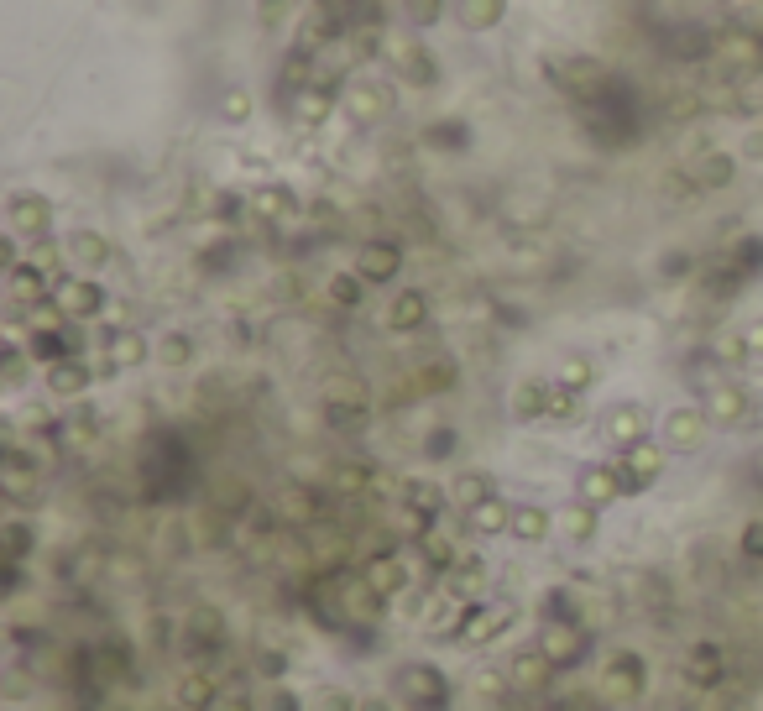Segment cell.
<instances>
[{
	"instance_id": "cell-6",
	"label": "cell",
	"mask_w": 763,
	"mask_h": 711,
	"mask_svg": "<svg viewBox=\"0 0 763 711\" xmlns=\"http://www.w3.org/2000/svg\"><path fill=\"white\" fill-rule=\"evenodd\" d=\"M6 215H11V236L42 241V236H48V225H53V204L42 199V194H11Z\"/></svg>"
},
{
	"instance_id": "cell-43",
	"label": "cell",
	"mask_w": 763,
	"mask_h": 711,
	"mask_svg": "<svg viewBox=\"0 0 763 711\" xmlns=\"http://www.w3.org/2000/svg\"><path fill=\"white\" fill-rule=\"evenodd\" d=\"M251 6H257V11H262V21L272 27V21H283V16L293 11V0H251Z\"/></svg>"
},
{
	"instance_id": "cell-3",
	"label": "cell",
	"mask_w": 763,
	"mask_h": 711,
	"mask_svg": "<svg viewBox=\"0 0 763 711\" xmlns=\"http://www.w3.org/2000/svg\"><path fill=\"white\" fill-rule=\"evenodd\" d=\"M340 105L351 110L361 126H372V121H387L392 110H398V89H392L387 79H377V74H356V79H345Z\"/></svg>"
},
{
	"instance_id": "cell-8",
	"label": "cell",
	"mask_w": 763,
	"mask_h": 711,
	"mask_svg": "<svg viewBox=\"0 0 763 711\" xmlns=\"http://www.w3.org/2000/svg\"><path fill=\"white\" fill-rule=\"evenodd\" d=\"M706 408H669V419H664V445L669 450H696L706 440Z\"/></svg>"
},
{
	"instance_id": "cell-32",
	"label": "cell",
	"mask_w": 763,
	"mask_h": 711,
	"mask_svg": "<svg viewBox=\"0 0 763 711\" xmlns=\"http://www.w3.org/2000/svg\"><path fill=\"white\" fill-rule=\"evenodd\" d=\"M361 272H340V278H330V298H335V304L340 309H356L361 304Z\"/></svg>"
},
{
	"instance_id": "cell-17",
	"label": "cell",
	"mask_w": 763,
	"mask_h": 711,
	"mask_svg": "<svg viewBox=\"0 0 763 711\" xmlns=\"http://www.w3.org/2000/svg\"><path fill=\"white\" fill-rule=\"evenodd\" d=\"M732 173H737V163L727 152H706V157L690 163V189H727Z\"/></svg>"
},
{
	"instance_id": "cell-45",
	"label": "cell",
	"mask_w": 763,
	"mask_h": 711,
	"mask_svg": "<svg viewBox=\"0 0 763 711\" xmlns=\"http://www.w3.org/2000/svg\"><path fill=\"white\" fill-rule=\"evenodd\" d=\"M743 335H748V351H753V356H763V319H758V325H748Z\"/></svg>"
},
{
	"instance_id": "cell-16",
	"label": "cell",
	"mask_w": 763,
	"mask_h": 711,
	"mask_svg": "<svg viewBox=\"0 0 763 711\" xmlns=\"http://www.w3.org/2000/svg\"><path fill=\"white\" fill-rule=\"evenodd\" d=\"M544 659L549 664H575V659H581V649H586V633L581 628H570V623H554L549 633H544Z\"/></svg>"
},
{
	"instance_id": "cell-23",
	"label": "cell",
	"mask_w": 763,
	"mask_h": 711,
	"mask_svg": "<svg viewBox=\"0 0 763 711\" xmlns=\"http://www.w3.org/2000/svg\"><path fill=\"white\" fill-rule=\"evenodd\" d=\"M298 210V199L288 189H277V183H267V189L251 194V215H262V220H288Z\"/></svg>"
},
{
	"instance_id": "cell-25",
	"label": "cell",
	"mask_w": 763,
	"mask_h": 711,
	"mask_svg": "<svg viewBox=\"0 0 763 711\" xmlns=\"http://www.w3.org/2000/svg\"><path fill=\"white\" fill-rule=\"evenodd\" d=\"M466 518H471V529H476V534H502L507 523H513V508H507L502 497H487V502H481V508H471Z\"/></svg>"
},
{
	"instance_id": "cell-21",
	"label": "cell",
	"mask_w": 763,
	"mask_h": 711,
	"mask_svg": "<svg viewBox=\"0 0 763 711\" xmlns=\"http://www.w3.org/2000/svg\"><path fill=\"white\" fill-rule=\"evenodd\" d=\"M487 497H497V492H492V476H487V471H460V476H455V487H450V502H455L460 513L481 508V502H487Z\"/></svg>"
},
{
	"instance_id": "cell-7",
	"label": "cell",
	"mask_w": 763,
	"mask_h": 711,
	"mask_svg": "<svg viewBox=\"0 0 763 711\" xmlns=\"http://www.w3.org/2000/svg\"><path fill=\"white\" fill-rule=\"evenodd\" d=\"M612 466H617V476H622V487L638 492V487H649V481H659V471H664V450L643 440V445H633V450H622Z\"/></svg>"
},
{
	"instance_id": "cell-38",
	"label": "cell",
	"mask_w": 763,
	"mask_h": 711,
	"mask_svg": "<svg viewBox=\"0 0 763 711\" xmlns=\"http://www.w3.org/2000/svg\"><path fill=\"white\" fill-rule=\"evenodd\" d=\"M183 706H189V711H199V706H215V685L210 680H183Z\"/></svg>"
},
{
	"instance_id": "cell-39",
	"label": "cell",
	"mask_w": 763,
	"mask_h": 711,
	"mask_svg": "<svg viewBox=\"0 0 763 711\" xmlns=\"http://www.w3.org/2000/svg\"><path fill=\"white\" fill-rule=\"evenodd\" d=\"M335 487L340 492H366L372 487V471L366 466H335Z\"/></svg>"
},
{
	"instance_id": "cell-15",
	"label": "cell",
	"mask_w": 763,
	"mask_h": 711,
	"mask_svg": "<svg viewBox=\"0 0 763 711\" xmlns=\"http://www.w3.org/2000/svg\"><path fill=\"white\" fill-rule=\"evenodd\" d=\"M387 58L398 63V74H403V79H413V84H434V63H429L424 48H413V42L392 37V42H387Z\"/></svg>"
},
{
	"instance_id": "cell-34",
	"label": "cell",
	"mask_w": 763,
	"mask_h": 711,
	"mask_svg": "<svg viewBox=\"0 0 763 711\" xmlns=\"http://www.w3.org/2000/svg\"><path fill=\"white\" fill-rule=\"evenodd\" d=\"M251 116V89H225L220 95V121H246Z\"/></svg>"
},
{
	"instance_id": "cell-44",
	"label": "cell",
	"mask_w": 763,
	"mask_h": 711,
	"mask_svg": "<svg viewBox=\"0 0 763 711\" xmlns=\"http://www.w3.org/2000/svg\"><path fill=\"white\" fill-rule=\"evenodd\" d=\"M21 372H27V361H21V346H11V351H6V387H16Z\"/></svg>"
},
{
	"instance_id": "cell-10",
	"label": "cell",
	"mask_w": 763,
	"mask_h": 711,
	"mask_svg": "<svg viewBox=\"0 0 763 711\" xmlns=\"http://www.w3.org/2000/svg\"><path fill=\"white\" fill-rule=\"evenodd\" d=\"M398 267H403V251L392 241H366L361 257H356V272L366 283H392V278H398Z\"/></svg>"
},
{
	"instance_id": "cell-27",
	"label": "cell",
	"mask_w": 763,
	"mask_h": 711,
	"mask_svg": "<svg viewBox=\"0 0 763 711\" xmlns=\"http://www.w3.org/2000/svg\"><path fill=\"white\" fill-rule=\"evenodd\" d=\"M513 414H518V419L549 414V382H523L518 393H513Z\"/></svg>"
},
{
	"instance_id": "cell-37",
	"label": "cell",
	"mask_w": 763,
	"mask_h": 711,
	"mask_svg": "<svg viewBox=\"0 0 763 711\" xmlns=\"http://www.w3.org/2000/svg\"><path fill=\"white\" fill-rule=\"evenodd\" d=\"M716 670H722V664H716V649H696V654H690V680H696V685H711Z\"/></svg>"
},
{
	"instance_id": "cell-18",
	"label": "cell",
	"mask_w": 763,
	"mask_h": 711,
	"mask_svg": "<svg viewBox=\"0 0 763 711\" xmlns=\"http://www.w3.org/2000/svg\"><path fill=\"white\" fill-rule=\"evenodd\" d=\"M142 361H147V340L136 330H121V335L105 340V366L110 372H126V366H142Z\"/></svg>"
},
{
	"instance_id": "cell-28",
	"label": "cell",
	"mask_w": 763,
	"mask_h": 711,
	"mask_svg": "<svg viewBox=\"0 0 763 711\" xmlns=\"http://www.w3.org/2000/svg\"><path fill=\"white\" fill-rule=\"evenodd\" d=\"M554 523H560V534H565V539H591V529H596V508H591V502H575V508H565Z\"/></svg>"
},
{
	"instance_id": "cell-40",
	"label": "cell",
	"mask_w": 763,
	"mask_h": 711,
	"mask_svg": "<svg viewBox=\"0 0 763 711\" xmlns=\"http://www.w3.org/2000/svg\"><path fill=\"white\" fill-rule=\"evenodd\" d=\"M554 382L570 387V393H586V387H591V366H586V361H565V372L554 377Z\"/></svg>"
},
{
	"instance_id": "cell-20",
	"label": "cell",
	"mask_w": 763,
	"mask_h": 711,
	"mask_svg": "<svg viewBox=\"0 0 763 711\" xmlns=\"http://www.w3.org/2000/svg\"><path fill=\"white\" fill-rule=\"evenodd\" d=\"M48 387L58 398H79L84 387H89V366L79 361V356H63V361H53L48 366Z\"/></svg>"
},
{
	"instance_id": "cell-4",
	"label": "cell",
	"mask_w": 763,
	"mask_h": 711,
	"mask_svg": "<svg viewBox=\"0 0 763 711\" xmlns=\"http://www.w3.org/2000/svg\"><path fill=\"white\" fill-rule=\"evenodd\" d=\"M48 304L63 314V319H95L105 309V293L95 278H84V272H74V278H58L53 283V298Z\"/></svg>"
},
{
	"instance_id": "cell-36",
	"label": "cell",
	"mask_w": 763,
	"mask_h": 711,
	"mask_svg": "<svg viewBox=\"0 0 763 711\" xmlns=\"http://www.w3.org/2000/svg\"><path fill=\"white\" fill-rule=\"evenodd\" d=\"M544 670H549V659H539V654H518V664H513V680H518V685H539V680H544Z\"/></svg>"
},
{
	"instance_id": "cell-12",
	"label": "cell",
	"mask_w": 763,
	"mask_h": 711,
	"mask_svg": "<svg viewBox=\"0 0 763 711\" xmlns=\"http://www.w3.org/2000/svg\"><path fill=\"white\" fill-rule=\"evenodd\" d=\"M706 419L711 424H743L748 419V393L737 382H716L706 393Z\"/></svg>"
},
{
	"instance_id": "cell-24",
	"label": "cell",
	"mask_w": 763,
	"mask_h": 711,
	"mask_svg": "<svg viewBox=\"0 0 763 711\" xmlns=\"http://www.w3.org/2000/svg\"><path fill=\"white\" fill-rule=\"evenodd\" d=\"M507 628V607H481V612H471V623L460 628V638L466 644H487V638H497Z\"/></svg>"
},
{
	"instance_id": "cell-31",
	"label": "cell",
	"mask_w": 763,
	"mask_h": 711,
	"mask_svg": "<svg viewBox=\"0 0 763 711\" xmlns=\"http://www.w3.org/2000/svg\"><path fill=\"white\" fill-rule=\"evenodd\" d=\"M711 356L722 361V366H743V361L753 356V351H748V335H732V330H727V335H711Z\"/></svg>"
},
{
	"instance_id": "cell-26",
	"label": "cell",
	"mask_w": 763,
	"mask_h": 711,
	"mask_svg": "<svg viewBox=\"0 0 763 711\" xmlns=\"http://www.w3.org/2000/svg\"><path fill=\"white\" fill-rule=\"evenodd\" d=\"M549 529H554V518L544 508H528V502L513 508V523H507V534H518V539H544Z\"/></svg>"
},
{
	"instance_id": "cell-14",
	"label": "cell",
	"mask_w": 763,
	"mask_h": 711,
	"mask_svg": "<svg viewBox=\"0 0 763 711\" xmlns=\"http://www.w3.org/2000/svg\"><path fill=\"white\" fill-rule=\"evenodd\" d=\"M628 487H622V476H617V466L607 461V466H586L581 471V502H591V508H607L612 497H622Z\"/></svg>"
},
{
	"instance_id": "cell-22",
	"label": "cell",
	"mask_w": 763,
	"mask_h": 711,
	"mask_svg": "<svg viewBox=\"0 0 763 711\" xmlns=\"http://www.w3.org/2000/svg\"><path fill=\"white\" fill-rule=\"evenodd\" d=\"M424 314H429L424 293H419V288H408V293H398V298L387 304V325H392V330H419V325H424Z\"/></svg>"
},
{
	"instance_id": "cell-29",
	"label": "cell",
	"mask_w": 763,
	"mask_h": 711,
	"mask_svg": "<svg viewBox=\"0 0 763 711\" xmlns=\"http://www.w3.org/2000/svg\"><path fill=\"white\" fill-rule=\"evenodd\" d=\"M403 502H408V508L413 513H439V508H445V492H439L434 487V481H408V487H403Z\"/></svg>"
},
{
	"instance_id": "cell-13",
	"label": "cell",
	"mask_w": 763,
	"mask_h": 711,
	"mask_svg": "<svg viewBox=\"0 0 763 711\" xmlns=\"http://www.w3.org/2000/svg\"><path fill=\"white\" fill-rule=\"evenodd\" d=\"M63 257L74 262L79 272H100L105 262H110V241L100 236V231H74L63 241Z\"/></svg>"
},
{
	"instance_id": "cell-47",
	"label": "cell",
	"mask_w": 763,
	"mask_h": 711,
	"mask_svg": "<svg viewBox=\"0 0 763 711\" xmlns=\"http://www.w3.org/2000/svg\"><path fill=\"white\" fill-rule=\"evenodd\" d=\"M748 549H758V555H763V523H753V529H748Z\"/></svg>"
},
{
	"instance_id": "cell-5",
	"label": "cell",
	"mask_w": 763,
	"mask_h": 711,
	"mask_svg": "<svg viewBox=\"0 0 763 711\" xmlns=\"http://www.w3.org/2000/svg\"><path fill=\"white\" fill-rule=\"evenodd\" d=\"M53 272H42L37 262H11V278H6V298H11V309H37L42 298H53Z\"/></svg>"
},
{
	"instance_id": "cell-2",
	"label": "cell",
	"mask_w": 763,
	"mask_h": 711,
	"mask_svg": "<svg viewBox=\"0 0 763 711\" xmlns=\"http://www.w3.org/2000/svg\"><path fill=\"white\" fill-rule=\"evenodd\" d=\"M711 63L722 68L727 79H753L763 74V32H748V27H732L711 42Z\"/></svg>"
},
{
	"instance_id": "cell-9",
	"label": "cell",
	"mask_w": 763,
	"mask_h": 711,
	"mask_svg": "<svg viewBox=\"0 0 763 711\" xmlns=\"http://www.w3.org/2000/svg\"><path fill=\"white\" fill-rule=\"evenodd\" d=\"M288 110H293V121L304 131H314V126H325L335 116V89L330 84H309V89H298V95H293Z\"/></svg>"
},
{
	"instance_id": "cell-33",
	"label": "cell",
	"mask_w": 763,
	"mask_h": 711,
	"mask_svg": "<svg viewBox=\"0 0 763 711\" xmlns=\"http://www.w3.org/2000/svg\"><path fill=\"white\" fill-rule=\"evenodd\" d=\"M581 414V393H570V387L549 382V419H575Z\"/></svg>"
},
{
	"instance_id": "cell-41",
	"label": "cell",
	"mask_w": 763,
	"mask_h": 711,
	"mask_svg": "<svg viewBox=\"0 0 763 711\" xmlns=\"http://www.w3.org/2000/svg\"><path fill=\"white\" fill-rule=\"evenodd\" d=\"M607 691L612 696H622V691H638V670H633V664H612V670H607Z\"/></svg>"
},
{
	"instance_id": "cell-35",
	"label": "cell",
	"mask_w": 763,
	"mask_h": 711,
	"mask_svg": "<svg viewBox=\"0 0 763 711\" xmlns=\"http://www.w3.org/2000/svg\"><path fill=\"white\" fill-rule=\"evenodd\" d=\"M403 6H408L413 27H434V21L445 16V0H403Z\"/></svg>"
},
{
	"instance_id": "cell-42",
	"label": "cell",
	"mask_w": 763,
	"mask_h": 711,
	"mask_svg": "<svg viewBox=\"0 0 763 711\" xmlns=\"http://www.w3.org/2000/svg\"><path fill=\"white\" fill-rule=\"evenodd\" d=\"M189 356H194L189 335H168V340H163V361H168V366H189Z\"/></svg>"
},
{
	"instance_id": "cell-48",
	"label": "cell",
	"mask_w": 763,
	"mask_h": 711,
	"mask_svg": "<svg viewBox=\"0 0 763 711\" xmlns=\"http://www.w3.org/2000/svg\"><path fill=\"white\" fill-rule=\"evenodd\" d=\"M325 711H351V696H330V706Z\"/></svg>"
},
{
	"instance_id": "cell-11",
	"label": "cell",
	"mask_w": 763,
	"mask_h": 711,
	"mask_svg": "<svg viewBox=\"0 0 763 711\" xmlns=\"http://www.w3.org/2000/svg\"><path fill=\"white\" fill-rule=\"evenodd\" d=\"M643 434H649V414H643L638 403H617L612 414H607V440H612L617 450L643 445Z\"/></svg>"
},
{
	"instance_id": "cell-19",
	"label": "cell",
	"mask_w": 763,
	"mask_h": 711,
	"mask_svg": "<svg viewBox=\"0 0 763 711\" xmlns=\"http://www.w3.org/2000/svg\"><path fill=\"white\" fill-rule=\"evenodd\" d=\"M455 16H460V27H466V32H492V27H502L507 0H460Z\"/></svg>"
},
{
	"instance_id": "cell-30",
	"label": "cell",
	"mask_w": 763,
	"mask_h": 711,
	"mask_svg": "<svg viewBox=\"0 0 763 711\" xmlns=\"http://www.w3.org/2000/svg\"><path fill=\"white\" fill-rule=\"evenodd\" d=\"M32 487H37V471L21 461V450H11L6 455V492L21 502V497H32Z\"/></svg>"
},
{
	"instance_id": "cell-46",
	"label": "cell",
	"mask_w": 763,
	"mask_h": 711,
	"mask_svg": "<svg viewBox=\"0 0 763 711\" xmlns=\"http://www.w3.org/2000/svg\"><path fill=\"white\" fill-rule=\"evenodd\" d=\"M6 539H11V555H21V549H27V529H21V523H11Z\"/></svg>"
},
{
	"instance_id": "cell-49",
	"label": "cell",
	"mask_w": 763,
	"mask_h": 711,
	"mask_svg": "<svg viewBox=\"0 0 763 711\" xmlns=\"http://www.w3.org/2000/svg\"><path fill=\"white\" fill-rule=\"evenodd\" d=\"M753 471H758V481H763V461H758V466H753Z\"/></svg>"
},
{
	"instance_id": "cell-1",
	"label": "cell",
	"mask_w": 763,
	"mask_h": 711,
	"mask_svg": "<svg viewBox=\"0 0 763 711\" xmlns=\"http://www.w3.org/2000/svg\"><path fill=\"white\" fill-rule=\"evenodd\" d=\"M549 79L565 89V95H581V100H607L612 95V68L601 58H549Z\"/></svg>"
}]
</instances>
